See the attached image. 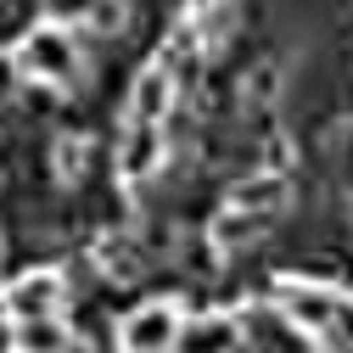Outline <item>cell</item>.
Instances as JSON below:
<instances>
[{
	"label": "cell",
	"mask_w": 353,
	"mask_h": 353,
	"mask_svg": "<svg viewBox=\"0 0 353 353\" xmlns=\"http://www.w3.org/2000/svg\"><path fill=\"white\" fill-rule=\"evenodd\" d=\"M12 62H17V73L23 79H34V84H73L79 73H84V46H79V28H68V23H34L28 34H23V46L12 51Z\"/></svg>",
	"instance_id": "obj_1"
},
{
	"label": "cell",
	"mask_w": 353,
	"mask_h": 353,
	"mask_svg": "<svg viewBox=\"0 0 353 353\" xmlns=\"http://www.w3.org/2000/svg\"><path fill=\"white\" fill-rule=\"evenodd\" d=\"M275 308H281V320L297 325L303 336L331 342V336H336V314H342V297H336L331 286H320V281H281Z\"/></svg>",
	"instance_id": "obj_2"
},
{
	"label": "cell",
	"mask_w": 353,
	"mask_h": 353,
	"mask_svg": "<svg viewBox=\"0 0 353 353\" xmlns=\"http://www.w3.org/2000/svg\"><path fill=\"white\" fill-rule=\"evenodd\" d=\"M180 308L174 297H152L141 308H129L118 320V353H174V336H180Z\"/></svg>",
	"instance_id": "obj_3"
},
{
	"label": "cell",
	"mask_w": 353,
	"mask_h": 353,
	"mask_svg": "<svg viewBox=\"0 0 353 353\" xmlns=\"http://www.w3.org/2000/svg\"><path fill=\"white\" fill-rule=\"evenodd\" d=\"M68 303V281L57 270H28L6 286V320L12 325H34V320H62Z\"/></svg>",
	"instance_id": "obj_4"
},
{
	"label": "cell",
	"mask_w": 353,
	"mask_h": 353,
	"mask_svg": "<svg viewBox=\"0 0 353 353\" xmlns=\"http://www.w3.org/2000/svg\"><path fill=\"white\" fill-rule=\"evenodd\" d=\"M241 320L236 314H196V320H180V336H174V353H241Z\"/></svg>",
	"instance_id": "obj_5"
},
{
	"label": "cell",
	"mask_w": 353,
	"mask_h": 353,
	"mask_svg": "<svg viewBox=\"0 0 353 353\" xmlns=\"http://www.w3.org/2000/svg\"><path fill=\"white\" fill-rule=\"evenodd\" d=\"M163 157H168L163 123H129V135H123V146H118V174H123V180H129V185L152 180V174L163 168Z\"/></svg>",
	"instance_id": "obj_6"
},
{
	"label": "cell",
	"mask_w": 353,
	"mask_h": 353,
	"mask_svg": "<svg viewBox=\"0 0 353 353\" xmlns=\"http://www.w3.org/2000/svg\"><path fill=\"white\" fill-rule=\"evenodd\" d=\"M286 202H292V185H286V174H275V168L252 174V180H241V185L230 191V208L247 213V219H263V225H270Z\"/></svg>",
	"instance_id": "obj_7"
},
{
	"label": "cell",
	"mask_w": 353,
	"mask_h": 353,
	"mask_svg": "<svg viewBox=\"0 0 353 353\" xmlns=\"http://www.w3.org/2000/svg\"><path fill=\"white\" fill-rule=\"evenodd\" d=\"M168 112H174V68H168V62H152V68H141V79H135L129 118H135V123H163Z\"/></svg>",
	"instance_id": "obj_8"
},
{
	"label": "cell",
	"mask_w": 353,
	"mask_h": 353,
	"mask_svg": "<svg viewBox=\"0 0 353 353\" xmlns=\"http://www.w3.org/2000/svg\"><path fill=\"white\" fill-rule=\"evenodd\" d=\"M12 353H73V331H68L62 320L12 325Z\"/></svg>",
	"instance_id": "obj_9"
},
{
	"label": "cell",
	"mask_w": 353,
	"mask_h": 353,
	"mask_svg": "<svg viewBox=\"0 0 353 353\" xmlns=\"http://www.w3.org/2000/svg\"><path fill=\"white\" fill-rule=\"evenodd\" d=\"M141 270H146V258H141L135 241H123V236L101 241V275H112V281H135Z\"/></svg>",
	"instance_id": "obj_10"
},
{
	"label": "cell",
	"mask_w": 353,
	"mask_h": 353,
	"mask_svg": "<svg viewBox=\"0 0 353 353\" xmlns=\"http://www.w3.org/2000/svg\"><path fill=\"white\" fill-rule=\"evenodd\" d=\"M46 12H51V23H68V28H79L84 17L96 12V0H46Z\"/></svg>",
	"instance_id": "obj_11"
},
{
	"label": "cell",
	"mask_w": 353,
	"mask_h": 353,
	"mask_svg": "<svg viewBox=\"0 0 353 353\" xmlns=\"http://www.w3.org/2000/svg\"><path fill=\"white\" fill-rule=\"evenodd\" d=\"M84 152H90L84 141H62V146H57V168L68 174V180H73V174H84V168H79V163H84Z\"/></svg>",
	"instance_id": "obj_12"
},
{
	"label": "cell",
	"mask_w": 353,
	"mask_h": 353,
	"mask_svg": "<svg viewBox=\"0 0 353 353\" xmlns=\"http://www.w3.org/2000/svg\"><path fill=\"white\" fill-rule=\"evenodd\" d=\"M17 96V62H12V51H0V101H12Z\"/></svg>",
	"instance_id": "obj_13"
},
{
	"label": "cell",
	"mask_w": 353,
	"mask_h": 353,
	"mask_svg": "<svg viewBox=\"0 0 353 353\" xmlns=\"http://www.w3.org/2000/svg\"><path fill=\"white\" fill-rule=\"evenodd\" d=\"M185 6H191V17H208V12L219 6V0H185Z\"/></svg>",
	"instance_id": "obj_14"
}]
</instances>
